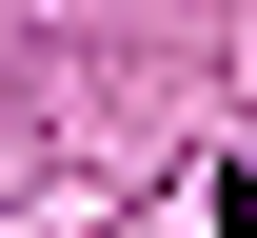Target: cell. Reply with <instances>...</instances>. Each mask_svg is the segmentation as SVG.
<instances>
[{
  "label": "cell",
  "mask_w": 257,
  "mask_h": 238,
  "mask_svg": "<svg viewBox=\"0 0 257 238\" xmlns=\"http://www.w3.org/2000/svg\"><path fill=\"white\" fill-rule=\"evenodd\" d=\"M218 238H257V159H237V179H218Z\"/></svg>",
  "instance_id": "obj_1"
}]
</instances>
